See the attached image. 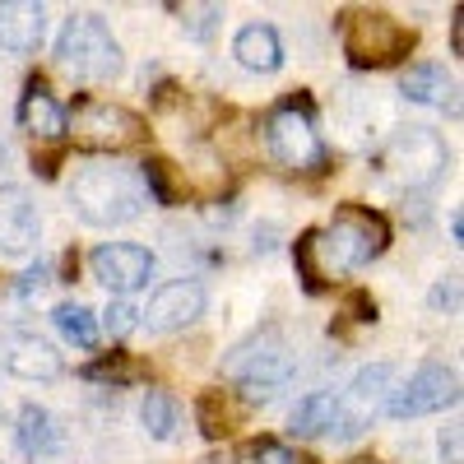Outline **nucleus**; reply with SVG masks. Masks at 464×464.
I'll list each match as a JSON object with an SVG mask.
<instances>
[{"label": "nucleus", "mask_w": 464, "mask_h": 464, "mask_svg": "<svg viewBox=\"0 0 464 464\" xmlns=\"http://www.w3.org/2000/svg\"><path fill=\"white\" fill-rule=\"evenodd\" d=\"M0 367H5L10 376H19V381H56L65 372V358L43 334L10 330V334H0Z\"/></svg>", "instance_id": "f8f14e48"}, {"label": "nucleus", "mask_w": 464, "mask_h": 464, "mask_svg": "<svg viewBox=\"0 0 464 464\" xmlns=\"http://www.w3.org/2000/svg\"><path fill=\"white\" fill-rule=\"evenodd\" d=\"M43 33H47V14L43 5L33 0H5L0 5V47L14 52V56H28L43 47Z\"/></svg>", "instance_id": "dca6fc26"}, {"label": "nucleus", "mask_w": 464, "mask_h": 464, "mask_svg": "<svg viewBox=\"0 0 464 464\" xmlns=\"http://www.w3.org/2000/svg\"><path fill=\"white\" fill-rule=\"evenodd\" d=\"M343 56L353 61L358 70H381L395 65L413 52V28H404L395 14L385 10H348L343 14Z\"/></svg>", "instance_id": "7ed1b4c3"}, {"label": "nucleus", "mask_w": 464, "mask_h": 464, "mask_svg": "<svg viewBox=\"0 0 464 464\" xmlns=\"http://www.w3.org/2000/svg\"><path fill=\"white\" fill-rule=\"evenodd\" d=\"M65 116H70V111H65L43 84H28V93H24V102H19V126H24L33 140H61V135L70 130Z\"/></svg>", "instance_id": "f3484780"}, {"label": "nucleus", "mask_w": 464, "mask_h": 464, "mask_svg": "<svg viewBox=\"0 0 464 464\" xmlns=\"http://www.w3.org/2000/svg\"><path fill=\"white\" fill-rule=\"evenodd\" d=\"M140 422H144V432L153 441H172L177 428H181V409H177V400L168 391H149L144 404H140Z\"/></svg>", "instance_id": "412c9836"}, {"label": "nucleus", "mask_w": 464, "mask_h": 464, "mask_svg": "<svg viewBox=\"0 0 464 464\" xmlns=\"http://www.w3.org/2000/svg\"><path fill=\"white\" fill-rule=\"evenodd\" d=\"M70 205L84 223L93 227H116V223H130L144 214L149 205V186L135 168L126 163H111V159H89L74 168L70 177Z\"/></svg>", "instance_id": "f257e3e1"}, {"label": "nucleus", "mask_w": 464, "mask_h": 464, "mask_svg": "<svg viewBox=\"0 0 464 464\" xmlns=\"http://www.w3.org/2000/svg\"><path fill=\"white\" fill-rule=\"evenodd\" d=\"M52 321H56L61 339L74 343V348H93L98 343V321H93V312H89L84 302H61L56 312H52Z\"/></svg>", "instance_id": "4be33fe9"}, {"label": "nucleus", "mask_w": 464, "mask_h": 464, "mask_svg": "<svg viewBox=\"0 0 464 464\" xmlns=\"http://www.w3.org/2000/svg\"><path fill=\"white\" fill-rule=\"evenodd\" d=\"M227 372L237 376V391L246 404H269L284 385L293 381V358L284 353V343H269V348H237V358L227 362Z\"/></svg>", "instance_id": "6e6552de"}, {"label": "nucleus", "mask_w": 464, "mask_h": 464, "mask_svg": "<svg viewBox=\"0 0 464 464\" xmlns=\"http://www.w3.org/2000/svg\"><path fill=\"white\" fill-rule=\"evenodd\" d=\"M65 121H74V135H80L84 144H93V149H130V144L144 140L140 116L116 107V102H102V98H84L80 107H74V116H65Z\"/></svg>", "instance_id": "0eeeda50"}, {"label": "nucleus", "mask_w": 464, "mask_h": 464, "mask_svg": "<svg viewBox=\"0 0 464 464\" xmlns=\"http://www.w3.org/2000/svg\"><path fill=\"white\" fill-rule=\"evenodd\" d=\"M400 93L422 107H455V80L446 74V65H413L400 80Z\"/></svg>", "instance_id": "6ab92c4d"}, {"label": "nucleus", "mask_w": 464, "mask_h": 464, "mask_svg": "<svg viewBox=\"0 0 464 464\" xmlns=\"http://www.w3.org/2000/svg\"><path fill=\"white\" fill-rule=\"evenodd\" d=\"M205 464H223V459H205Z\"/></svg>", "instance_id": "a878e982"}, {"label": "nucleus", "mask_w": 464, "mask_h": 464, "mask_svg": "<svg viewBox=\"0 0 464 464\" xmlns=\"http://www.w3.org/2000/svg\"><path fill=\"white\" fill-rule=\"evenodd\" d=\"M265 144L288 172H321L325 168V144L312 126V116H306L297 102H284V107L269 111Z\"/></svg>", "instance_id": "39448f33"}, {"label": "nucleus", "mask_w": 464, "mask_h": 464, "mask_svg": "<svg viewBox=\"0 0 464 464\" xmlns=\"http://www.w3.org/2000/svg\"><path fill=\"white\" fill-rule=\"evenodd\" d=\"M14 437H19V450H24L33 464H56V459L65 455V428L56 422V413L43 409V404H24V409H19Z\"/></svg>", "instance_id": "2eb2a0df"}, {"label": "nucleus", "mask_w": 464, "mask_h": 464, "mask_svg": "<svg viewBox=\"0 0 464 464\" xmlns=\"http://www.w3.org/2000/svg\"><path fill=\"white\" fill-rule=\"evenodd\" d=\"M256 464H302L288 446H260L256 450Z\"/></svg>", "instance_id": "393cba45"}, {"label": "nucleus", "mask_w": 464, "mask_h": 464, "mask_svg": "<svg viewBox=\"0 0 464 464\" xmlns=\"http://www.w3.org/2000/svg\"><path fill=\"white\" fill-rule=\"evenodd\" d=\"M200 316H205V288L196 279H172L149 297V306L140 312V325L153 330V334H172V330H186Z\"/></svg>", "instance_id": "9b49d317"}, {"label": "nucleus", "mask_w": 464, "mask_h": 464, "mask_svg": "<svg viewBox=\"0 0 464 464\" xmlns=\"http://www.w3.org/2000/svg\"><path fill=\"white\" fill-rule=\"evenodd\" d=\"M56 61L89 84H107L121 74V47L98 14H70L56 37Z\"/></svg>", "instance_id": "f03ea898"}, {"label": "nucleus", "mask_w": 464, "mask_h": 464, "mask_svg": "<svg viewBox=\"0 0 464 464\" xmlns=\"http://www.w3.org/2000/svg\"><path fill=\"white\" fill-rule=\"evenodd\" d=\"M381 168H385V177H395L404 186H432L441 177V168H446V149H441V140L432 130L409 126V130H400L391 144H385Z\"/></svg>", "instance_id": "423d86ee"}, {"label": "nucleus", "mask_w": 464, "mask_h": 464, "mask_svg": "<svg viewBox=\"0 0 464 464\" xmlns=\"http://www.w3.org/2000/svg\"><path fill=\"white\" fill-rule=\"evenodd\" d=\"M391 376H395L391 362H372V367H362L353 376L348 395H339V437H358L367 422L376 418L385 391H391Z\"/></svg>", "instance_id": "ddd939ff"}, {"label": "nucleus", "mask_w": 464, "mask_h": 464, "mask_svg": "<svg viewBox=\"0 0 464 464\" xmlns=\"http://www.w3.org/2000/svg\"><path fill=\"white\" fill-rule=\"evenodd\" d=\"M89 269H93V279L107 284L116 297H130L153 279V256L135 242H107L89 256Z\"/></svg>", "instance_id": "9d476101"}, {"label": "nucleus", "mask_w": 464, "mask_h": 464, "mask_svg": "<svg viewBox=\"0 0 464 464\" xmlns=\"http://www.w3.org/2000/svg\"><path fill=\"white\" fill-rule=\"evenodd\" d=\"M102 325H107L111 334H130V330L140 325V312H135L130 302H111L107 312H102Z\"/></svg>", "instance_id": "b1692460"}, {"label": "nucleus", "mask_w": 464, "mask_h": 464, "mask_svg": "<svg viewBox=\"0 0 464 464\" xmlns=\"http://www.w3.org/2000/svg\"><path fill=\"white\" fill-rule=\"evenodd\" d=\"M455 400H459L455 372L428 362V367H418L391 400H385V413H391V418H422V413H441Z\"/></svg>", "instance_id": "1a4fd4ad"}, {"label": "nucleus", "mask_w": 464, "mask_h": 464, "mask_svg": "<svg viewBox=\"0 0 464 464\" xmlns=\"http://www.w3.org/2000/svg\"><path fill=\"white\" fill-rule=\"evenodd\" d=\"M37 205L24 186H0V256L28 260L37 251Z\"/></svg>", "instance_id": "4468645a"}, {"label": "nucleus", "mask_w": 464, "mask_h": 464, "mask_svg": "<svg viewBox=\"0 0 464 464\" xmlns=\"http://www.w3.org/2000/svg\"><path fill=\"white\" fill-rule=\"evenodd\" d=\"M334 428H339V395H330V391L297 400V409L288 418L293 437H321V432H334Z\"/></svg>", "instance_id": "aec40b11"}, {"label": "nucleus", "mask_w": 464, "mask_h": 464, "mask_svg": "<svg viewBox=\"0 0 464 464\" xmlns=\"http://www.w3.org/2000/svg\"><path fill=\"white\" fill-rule=\"evenodd\" d=\"M385 242H391V227H385L381 214L362 209V205H343L325 232V242H321V232H316V246L325 251V265L339 269V275H348V269H362L372 265Z\"/></svg>", "instance_id": "20e7f679"}, {"label": "nucleus", "mask_w": 464, "mask_h": 464, "mask_svg": "<svg viewBox=\"0 0 464 464\" xmlns=\"http://www.w3.org/2000/svg\"><path fill=\"white\" fill-rule=\"evenodd\" d=\"M227 422H232V413H227V404H223V391L200 395V428H205V437H223V432H232Z\"/></svg>", "instance_id": "5701e85b"}, {"label": "nucleus", "mask_w": 464, "mask_h": 464, "mask_svg": "<svg viewBox=\"0 0 464 464\" xmlns=\"http://www.w3.org/2000/svg\"><path fill=\"white\" fill-rule=\"evenodd\" d=\"M232 56L256 74H275L284 65V43L269 24H246L237 37H232Z\"/></svg>", "instance_id": "a211bd4d"}]
</instances>
